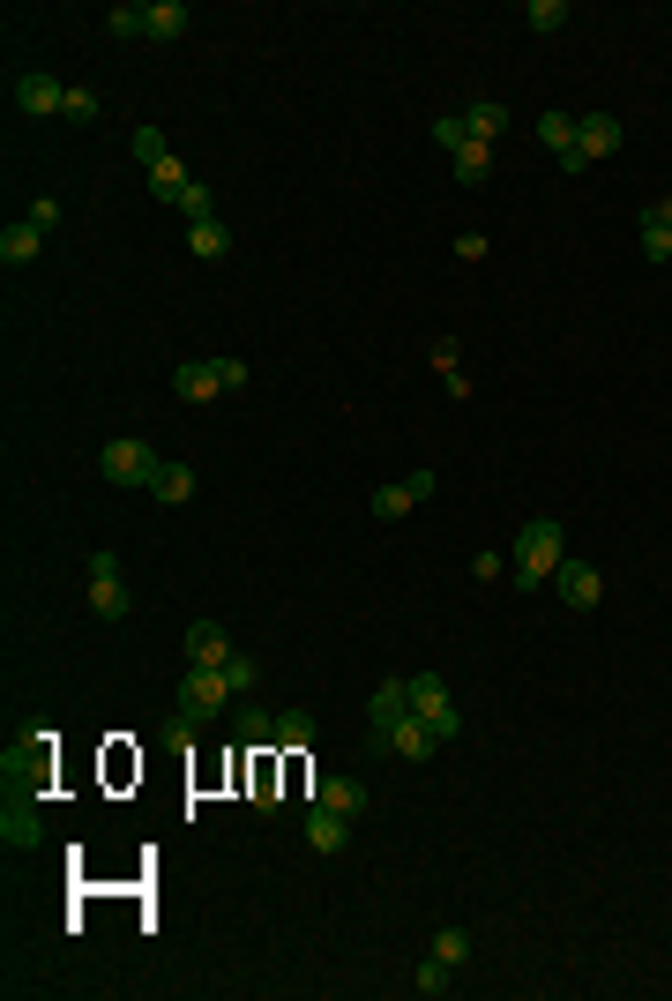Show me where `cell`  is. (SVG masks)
<instances>
[{
    "label": "cell",
    "instance_id": "7c38bea8",
    "mask_svg": "<svg viewBox=\"0 0 672 1001\" xmlns=\"http://www.w3.org/2000/svg\"><path fill=\"white\" fill-rule=\"evenodd\" d=\"M404 710H412V672H404V680H381V688H374V703H367V733L381 740V733H389ZM374 740H367V748H374Z\"/></svg>",
    "mask_w": 672,
    "mask_h": 1001
},
{
    "label": "cell",
    "instance_id": "7a4b0ae2",
    "mask_svg": "<svg viewBox=\"0 0 672 1001\" xmlns=\"http://www.w3.org/2000/svg\"><path fill=\"white\" fill-rule=\"evenodd\" d=\"M0 778H8V793H45V778H53V733H23L15 748L0 755Z\"/></svg>",
    "mask_w": 672,
    "mask_h": 1001
},
{
    "label": "cell",
    "instance_id": "4dcf8cb0",
    "mask_svg": "<svg viewBox=\"0 0 672 1001\" xmlns=\"http://www.w3.org/2000/svg\"><path fill=\"white\" fill-rule=\"evenodd\" d=\"M523 23H531V31H560V23H568V0H531V8H523Z\"/></svg>",
    "mask_w": 672,
    "mask_h": 1001
},
{
    "label": "cell",
    "instance_id": "ac0fdd59",
    "mask_svg": "<svg viewBox=\"0 0 672 1001\" xmlns=\"http://www.w3.org/2000/svg\"><path fill=\"white\" fill-rule=\"evenodd\" d=\"M314 807L359 815V807H367V785H359V778H314Z\"/></svg>",
    "mask_w": 672,
    "mask_h": 1001
},
{
    "label": "cell",
    "instance_id": "e0dca14e",
    "mask_svg": "<svg viewBox=\"0 0 672 1001\" xmlns=\"http://www.w3.org/2000/svg\"><path fill=\"white\" fill-rule=\"evenodd\" d=\"M463 127H471V142H501V135H508V105L471 97V105H463Z\"/></svg>",
    "mask_w": 672,
    "mask_h": 1001
},
{
    "label": "cell",
    "instance_id": "74e56055",
    "mask_svg": "<svg viewBox=\"0 0 672 1001\" xmlns=\"http://www.w3.org/2000/svg\"><path fill=\"white\" fill-rule=\"evenodd\" d=\"M60 120H97V97H90V90H68V113H60Z\"/></svg>",
    "mask_w": 672,
    "mask_h": 1001
},
{
    "label": "cell",
    "instance_id": "60d3db41",
    "mask_svg": "<svg viewBox=\"0 0 672 1001\" xmlns=\"http://www.w3.org/2000/svg\"><path fill=\"white\" fill-rule=\"evenodd\" d=\"M31 225H38V232H53V225H60V203H53V195H38V203H31Z\"/></svg>",
    "mask_w": 672,
    "mask_h": 1001
},
{
    "label": "cell",
    "instance_id": "9a60e30c",
    "mask_svg": "<svg viewBox=\"0 0 672 1001\" xmlns=\"http://www.w3.org/2000/svg\"><path fill=\"white\" fill-rule=\"evenodd\" d=\"M306 844H314L322 860H336V852L351 844V815H336V807H314V815H306Z\"/></svg>",
    "mask_w": 672,
    "mask_h": 1001
},
{
    "label": "cell",
    "instance_id": "484cf974",
    "mask_svg": "<svg viewBox=\"0 0 672 1001\" xmlns=\"http://www.w3.org/2000/svg\"><path fill=\"white\" fill-rule=\"evenodd\" d=\"M538 142L553 150V165H560V158L576 150V113H546V120H538Z\"/></svg>",
    "mask_w": 672,
    "mask_h": 1001
},
{
    "label": "cell",
    "instance_id": "4fadbf2b",
    "mask_svg": "<svg viewBox=\"0 0 672 1001\" xmlns=\"http://www.w3.org/2000/svg\"><path fill=\"white\" fill-rule=\"evenodd\" d=\"M172 396H179V404H210V396H224L217 359H187V367H172Z\"/></svg>",
    "mask_w": 672,
    "mask_h": 1001
},
{
    "label": "cell",
    "instance_id": "d4e9b609",
    "mask_svg": "<svg viewBox=\"0 0 672 1001\" xmlns=\"http://www.w3.org/2000/svg\"><path fill=\"white\" fill-rule=\"evenodd\" d=\"M150 494H158V500H187V494H195V463H158Z\"/></svg>",
    "mask_w": 672,
    "mask_h": 1001
},
{
    "label": "cell",
    "instance_id": "e575fe53",
    "mask_svg": "<svg viewBox=\"0 0 672 1001\" xmlns=\"http://www.w3.org/2000/svg\"><path fill=\"white\" fill-rule=\"evenodd\" d=\"M135 158H142V172L158 165V158H172V150H165V135H158V127H135Z\"/></svg>",
    "mask_w": 672,
    "mask_h": 1001
},
{
    "label": "cell",
    "instance_id": "5bb4252c",
    "mask_svg": "<svg viewBox=\"0 0 672 1001\" xmlns=\"http://www.w3.org/2000/svg\"><path fill=\"white\" fill-rule=\"evenodd\" d=\"M232 658V635H224V621H195L187 628V666H224Z\"/></svg>",
    "mask_w": 672,
    "mask_h": 1001
},
{
    "label": "cell",
    "instance_id": "f35d334b",
    "mask_svg": "<svg viewBox=\"0 0 672 1001\" xmlns=\"http://www.w3.org/2000/svg\"><path fill=\"white\" fill-rule=\"evenodd\" d=\"M217 381H224V396L247 389V359H217Z\"/></svg>",
    "mask_w": 672,
    "mask_h": 1001
},
{
    "label": "cell",
    "instance_id": "8992f818",
    "mask_svg": "<svg viewBox=\"0 0 672 1001\" xmlns=\"http://www.w3.org/2000/svg\"><path fill=\"white\" fill-rule=\"evenodd\" d=\"M412 710H419L426 725H433V740H456L463 733V710H456V695L433 680V672H412Z\"/></svg>",
    "mask_w": 672,
    "mask_h": 1001
},
{
    "label": "cell",
    "instance_id": "8d00e7d4",
    "mask_svg": "<svg viewBox=\"0 0 672 1001\" xmlns=\"http://www.w3.org/2000/svg\"><path fill=\"white\" fill-rule=\"evenodd\" d=\"M433 367H441V381L463 375V367H456V336H433Z\"/></svg>",
    "mask_w": 672,
    "mask_h": 1001
},
{
    "label": "cell",
    "instance_id": "3957f363",
    "mask_svg": "<svg viewBox=\"0 0 672 1001\" xmlns=\"http://www.w3.org/2000/svg\"><path fill=\"white\" fill-rule=\"evenodd\" d=\"M158 449H150V441H105V449H97V479H105V486H142V494H150V479H158Z\"/></svg>",
    "mask_w": 672,
    "mask_h": 1001
},
{
    "label": "cell",
    "instance_id": "1f68e13d",
    "mask_svg": "<svg viewBox=\"0 0 672 1001\" xmlns=\"http://www.w3.org/2000/svg\"><path fill=\"white\" fill-rule=\"evenodd\" d=\"M433 957L463 964V957H471V927H441V934H433Z\"/></svg>",
    "mask_w": 672,
    "mask_h": 1001
},
{
    "label": "cell",
    "instance_id": "ab89813d",
    "mask_svg": "<svg viewBox=\"0 0 672 1001\" xmlns=\"http://www.w3.org/2000/svg\"><path fill=\"white\" fill-rule=\"evenodd\" d=\"M642 225H650V232H672V195H658V203L642 209Z\"/></svg>",
    "mask_w": 672,
    "mask_h": 1001
},
{
    "label": "cell",
    "instance_id": "8fae6325",
    "mask_svg": "<svg viewBox=\"0 0 672 1001\" xmlns=\"http://www.w3.org/2000/svg\"><path fill=\"white\" fill-rule=\"evenodd\" d=\"M613 150H621V120H613V113H583V120H576V158L598 165V158H613Z\"/></svg>",
    "mask_w": 672,
    "mask_h": 1001
},
{
    "label": "cell",
    "instance_id": "5b68a950",
    "mask_svg": "<svg viewBox=\"0 0 672 1001\" xmlns=\"http://www.w3.org/2000/svg\"><path fill=\"white\" fill-rule=\"evenodd\" d=\"M90 613L97 621H127L135 613V598L120 584V553H90Z\"/></svg>",
    "mask_w": 672,
    "mask_h": 1001
},
{
    "label": "cell",
    "instance_id": "f1b7e54d",
    "mask_svg": "<svg viewBox=\"0 0 672 1001\" xmlns=\"http://www.w3.org/2000/svg\"><path fill=\"white\" fill-rule=\"evenodd\" d=\"M172 209H179L187 225H202V217H217V195L202 187V180H187V187H179V203H172Z\"/></svg>",
    "mask_w": 672,
    "mask_h": 1001
},
{
    "label": "cell",
    "instance_id": "7402d4cb",
    "mask_svg": "<svg viewBox=\"0 0 672 1001\" xmlns=\"http://www.w3.org/2000/svg\"><path fill=\"white\" fill-rule=\"evenodd\" d=\"M449 172H456V187H478V180L494 172V142H463L456 158H449Z\"/></svg>",
    "mask_w": 672,
    "mask_h": 1001
},
{
    "label": "cell",
    "instance_id": "d590c367",
    "mask_svg": "<svg viewBox=\"0 0 672 1001\" xmlns=\"http://www.w3.org/2000/svg\"><path fill=\"white\" fill-rule=\"evenodd\" d=\"M642 262H672V232H650V225H642Z\"/></svg>",
    "mask_w": 672,
    "mask_h": 1001
},
{
    "label": "cell",
    "instance_id": "603a6c76",
    "mask_svg": "<svg viewBox=\"0 0 672 1001\" xmlns=\"http://www.w3.org/2000/svg\"><path fill=\"white\" fill-rule=\"evenodd\" d=\"M412 994L426 1001H441V994H456V964H441V957H426L419 971H412Z\"/></svg>",
    "mask_w": 672,
    "mask_h": 1001
},
{
    "label": "cell",
    "instance_id": "44dd1931",
    "mask_svg": "<svg viewBox=\"0 0 672 1001\" xmlns=\"http://www.w3.org/2000/svg\"><path fill=\"white\" fill-rule=\"evenodd\" d=\"M187 23H195V15H187V0H150V38H158V45L187 38Z\"/></svg>",
    "mask_w": 672,
    "mask_h": 1001
},
{
    "label": "cell",
    "instance_id": "f546056e",
    "mask_svg": "<svg viewBox=\"0 0 672 1001\" xmlns=\"http://www.w3.org/2000/svg\"><path fill=\"white\" fill-rule=\"evenodd\" d=\"M314 740V717L306 710H277V748H306Z\"/></svg>",
    "mask_w": 672,
    "mask_h": 1001
},
{
    "label": "cell",
    "instance_id": "d6986e66",
    "mask_svg": "<svg viewBox=\"0 0 672 1001\" xmlns=\"http://www.w3.org/2000/svg\"><path fill=\"white\" fill-rule=\"evenodd\" d=\"M419 500H426V494L412 486V479H396V486H374V516H381V523H404Z\"/></svg>",
    "mask_w": 672,
    "mask_h": 1001
},
{
    "label": "cell",
    "instance_id": "30bf717a",
    "mask_svg": "<svg viewBox=\"0 0 672 1001\" xmlns=\"http://www.w3.org/2000/svg\"><path fill=\"white\" fill-rule=\"evenodd\" d=\"M0 837H8V852H31L45 837L38 807H31V793H8V807H0Z\"/></svg>",
    "mask_w": 672,
    "mask_h": 1001
},
{
    "label": "cell",
    "instance_id": "ba28073f",
    "mask_svg": "<svg viewBox=\"0 0 672 1001\" xmlns=\"http://www.w3.org/2000/svg\"><path fill=\"white\" fill-rule=\"evenodd\" d=\"M553 590H560V606H568V613H590V606L605 598V576H598L590 561H560V576H553Z\"/></svg>",
    "mask_w": 672,
    "mask_h": 1001
},
{
    "label": "cell",
    "instance_id": "d6a6232c",
    "mask_svg": "<svg viewBox=\"0 0 672 1001\" xmlns=\"http://www.w3.org/2000/svg\"><path fill=\"white\" fill-rule=\"evenodd\" d=\"M217 672H224V688H232V695H254V680H262V672H254V658H240V651H232Z\"/></svg>",
    "mask_w": 672,
    "mask_h": 1001
},
{
    "label": "cell",
    "instance_id": "4316f807",
    "mask_svg": "<svg viewBox=\"0 0 672 1001\" xmlns=\"http://www.w3.org/2000/svg\"><path fill=\"white\" fill-rule=\"evenodd\" d=\"M187 180H195V172L179 165V158H158V165H150V195H158V203H179Z\"/></svg>",
    "mask_w": 672,
    "mask_h": 1001
},
{
    "label": "cell",
    "instance_id": "cb8c5ba5",
    "mask_svg": "<svg viewBox=\"0 0 672 1001\" xmlns=\"http://www.w3.org/2000/svg\"><path fill=\"white\" fill-rule=\"evenodd\" d=\"M240 740H247L254 755H262V748H277V710L247 703V710H240Z\"/></svg>",
    "mask_w": 672,
    "mask_h": 1001
},
{
    "label": "cell",
    "instance_id": "83f0119b",
    "mask_svg": "<svg viewBox=\"0 0 672 1001\" xmlns=\"http://www.w3.org/2000/svg\"><path fill=\"white\" fill-rule=\"evenodd\" d=\"M105 31H113V38H150V8H135V0H120V8L105 15Z\"/></svg>",
    "mask_w": 672,
    "mask_h": 1001
},
{
    "label": "cell",
    "instance_id": "836d02e7",
    "mask_svg": "<svg viewBox=\"0 0 672 1001\" xmlns=\"http://www.w3.org/2000/svg\"><path fill=\"white\" fill-rule=\"evenodd\" d=\"M433 142H441V150L456 158L463 142H471V127H463V113H449V120H433Z\"/></svg>",
    "mask_w": 672,
    "mask_h": 1001
},
{
    "label": "cell",
    "instance_id": "2e32d148",
    "mask_svg": "<svg viewBox=\"0 0 672 1001\" xmlns=\"http://www.w3.org/2000/svg\"><path fill=\"white\" fill-rule=\"evenodd\" d=\"M38 254H45V232L31 217H15V225L0 232V262H8V269H23V262H38Z\"/></svg>",
    "mask_w": 672,
    "mask_h": 1001
},
{
    "label": "cell",
    "instance_id": "277c9868",
    "mask_svg": "<svg viewBox=\"0 0 672 1001\" xmlns=\"http://www.w3.org/2000/svg\"><path fill=\"white\" fill-rule=\"evenodd\" d=\"M232 703V688H224V672H210V666H187V680H179V717H187V725H210L217 710Z\"/></svg>",
    "mask_w": 672,
    "mask_h": 1001
},
{
    "label": "cell",
    "instance_id": "9c48e42d",
    "mask_svg": "<svg viewBox=\"0 0 672 1001\" xmlns=\"http://www.w3.org/2000/svg\"><path fill=\"white\" fill-rule=\"evenodd\" d=\"M15 113H31V120L68 113V83H53V76H15Z\"/></svg>",
    "mask_w": 672,
    "mask_h": 1001
},
{
    "label": "cell",
    "instance_id": "52a82bcc",
    "mask_svg": "<svg viewBox=\"0 0 672 1001\" xmlns=\"http://www.w3.org/2000/svg\"><path fill=\"white\" fill-rule=\"evenodd\" d=\"M433 748H441V740H433V725H426L419 710H404V717L374 740V755H396V762H433Z\"/></svg>",
    "mask_w": 672,
    "mask_h": 1001
},
{
    "label": "cell",
    "instance_id": "ffe728a7",
    "mask_svg": "<svg viewBox=\"0 0 672 1001\" xmlns=\"http://www.w3.org/2000/svg\"><path fill=\"white\" fill-rule=\"evenodd\" d=\"M187 254H195V262H224V254H232V232H224L217 217H202V225H187Z\"/></svg>",
    "mask_w": 672,
    "mask_h": 1001
},
{
    "label": "cell",
    "instance_id": "6da1fadb",
    "mask_svg": "<svg viewBox=\"0 0 672 1001\" xmlns=\"http://www.w3.org/2000/svg\"><path fill=\"white\" fill-rule=\"evenodd\" d=\"M515 568H508V584L515 590H546L560 576V561H568V539H560V523L553 516H531L523 531H515V553H508Z\"/></svg>",
    "mask_w": 672,
    "mask_h": 1001
}]
</instances>
